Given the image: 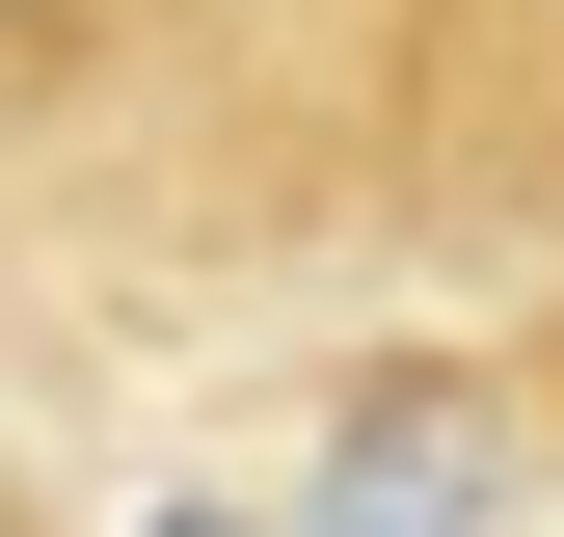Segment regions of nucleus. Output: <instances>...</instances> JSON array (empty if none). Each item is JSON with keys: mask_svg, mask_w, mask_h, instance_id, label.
Wrapping results in <instances>:
<instances>
[{"mask_svg": "<svg viewBox=\"0 0 564 537\" xmlns=\"http://www.w3.org/2000/svg\"><path fill=\"white\" fill-rule=\"evenodd\" d=\"M0 537H28V511H0Z\"/></svg>", "mask_w": 564, "mask_h": 537, "instance_id": "obj_1", "label": "nucleus"}]
</instances>
